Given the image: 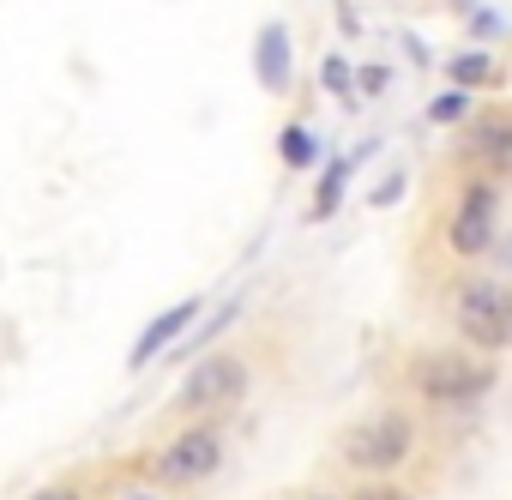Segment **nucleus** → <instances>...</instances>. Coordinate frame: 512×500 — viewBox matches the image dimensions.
<instances>
[{"instance_id":"obj_17","label":"nucleus","mask_w":512,"mask_h":500,"mask_svg":"<svg viewBox=\"0 0 512 500\" xmlns=\"http://www.w3.org/2000/svg\"><path fill=\"white\" fill-rule=\"evenodd\" d=\"M356 500H404L398 488H368V494H356Z\"/></svg>"},{"instance_id":"obj_9","label":"nucleus","mask_w":512,"mask_h":500,"mask_svg":"<svg viewBox=\"0 0 512 500\" xmlns=\"http://www.w3.org/2000/svg\"><path fill=\"white\" fill-rule=\"evenodd\" d=\"M278 151H284V163H290V169H308V163H314V133H308V127H284Z\"/></svg>"},{"instance_id":"obj_6","label":"nucleus","mask_w":512,"mask_h":500,"mask_svg":"<svg viewBox=\"0 0 512 500\" xmlns=\"http://www.w3.org/2000/svg\"><path fill=\"white\" fill-rule=\"evenodd\" d=\"M241 392H247V362H235V356H205V362L181 380L175 404H181V410H223V404H235Z\"/></svg>"},{"instance_id":"obj_19","label":"nucleus","mask_w":512,"mask_h":500,"mask_svg":"<svg viewBox=\"0 0 512 500\" xmlns=\"http://www.w3.org/2000/svg\"><path fill=\"white\" fill-rule=\"evenodd\" d=\"M320 500H332V494H320Z\"/></svg>"},{"instance_id":"obj_1","label":"nucleus","mask_w":512,"mask_h":500,"mask_svg":"<svg viewBox=\"0 0 512 500\" xmlns=\"http://www.w3.org/2000/svg\"><path fill=\"white\" fill-rule=\"evenodd\" d=\"M410 386L428 404H476L494 392V368L482 356H464V350H434V356L410 362Z\"/></svg>"},{"instance_id":"obj_12","label":"nucleus","mask_w":512,"mask_h":500,"mask_svg":"<svg viewBox=\"0 0 512 500\" xmlns=\"http://www.w3.org/2000/svg\"><path fill=\"white\" fill-rule=\"evenodd\" d=\"M476 151L506 157V151H512V127H482V133H476Z\"/></svg>"},{"instance_id":"obj_13","label":"nucleus","mask_w":512,"mask_h":500,"mask_svg":"<svg viewBox=\"0 0 512 500\" xmlns=\"http://www.w3.org/2000/svg\"><path fill=\"white\" fill-rule=\"evenodd\" d=\"M320 79H326V91H350V67H344L338 55H332L326 67H320Z\"/></svg>"},{"instance_id":"obj_15","label":"nucleus","mask_w":512,"mask_h":500,"mask_svg":"<svg viewBox=\"0 0 512 500\" xmlns=\"http://www.w3.org/2000/svg\"><path fill=\"white\" fill-rule=\"evenodd\" d=\"M458 109H464V97H440V103H434V109H428V115H434V121H452V115H458Z\"/></svg>"},{"instance_id":"obj_5","label":"nucleus","mask_w":512,"mask_h":500,"mask_svg":"<svg viewBox=\"0 0 512 500\" xmlns=\"http://www.w3.org/2000/svg\"><path fill=\"white\" fill-rule=\"evenodd\" d=\"M494 211H500V187L494 181H470L458 211H452V223H446V247L458 260H476L482 247L494 241Z\"/></svg>"},{"instance_id":"obj_4","label":"nucleus","mask_w":512,"mask_h":500,"mask_svg":"<svg viewBox=\"0 0 512 500\" xmlns=\"http://www.w3.org/2000/svg\"><path fill=\"white\" fill-rule=\"evenodd\" d=\"M217 464H223V434H217L211 422H193V428H181V434L151 458V476H157L163 488H193V482H205Z\"/></svg>"},{"instance_id":"obj_10","label":"nucleus","mask_w":512,"mask_h":500,"mask_svg":"<svg viewBox=\"0 0 512 500\" xmlns=\"http://www.w3.org/2000/svg\"><path fill=\"white\" fill-rule=\"evenodd\" d=\"M488 73H494V61H488V55H458V61H452V79H458L464 91H470V85H482Z\"/></svg>"},{"instance_id":"obj_18","label":"nucleus","mask_w":512,"mask_h":500,"mask_svg":"<svg viewBox=\"0 0 512 500\" xmlns=\"http://www.w3.org/2000/svg\"><path fill=\"white\" fill-rule=\"evenodd\" d=\"M127 500H151V494H127Z\"/></svg>"},{"instance_id":"obj_7","label":"nucleus","mask_w":512,"mask_h":500,"mask_svg":"<svg viewBox=\"0 0 512 500\" xmlns=\"http://www.w3.org/2000/svg\"><path fill=\"white\" fill-rule=\"evenodd\" d=\"M187 320H199V302H175V308H163V314L139 332V344H133V356H127V362H133V368H145L151 356H163V350L181 338V326H187Z\"/></svg>"},{"instance_id":"obj_3","label":"nucleus","mask_w":512,"mask_h":500,"mask_svg":"<svg viewBox=\"0 0 512 500\" xmlns=\"http://www.w3.org/2000/svg\"><path fill=\"white\" fill-rule=\"evenodd\" d=\"M410 446H416V422L404 410H380V416H368L344 434V464L380 476V470H398L410 458Z\"/></svg>"},{"instance_id":"obj_14","label":"nucleus","mask_w":512,"mask_h":500,"mask_svg":"<svg viewBox=\"0 0 512 500\" xmlns=\"http://www.w3.org/2000/svg\"><path fill=\"white\" fill-rule=\"evenodd\" d=\"M31 500H85V494H79V488H73V482H55V488H37V494H31Z\"/></svg>"},{"instance_id":"obj_16","label":"nucleus","mask_w":512,"mask_h":500,"mask_svg":"<svg viewBox=\"0 0 512 500\" xmlns=\"http://www.w3.org/2000/svg\"><path fill=\"white\" fill-rule=\"evenodd\" d=\"M362 91H386V73L380 67H362Z\"/></svg>"},{"instance_id":"obj_8","label":"nucleus","mask_w":512,"mask_h":500,"mask_svg":"<svg viewBox=\"0 0 512 500\" xmlns=\"http://www.w3.org/2000/svg\"><path fill=\"white\" fill-rule=\"evenodd\" d=\"M253 67H260L266 91H284V85H290V37H284V25H266V31H260Z\"/></svg>"},{"instance_id":"obj_2","label":"nucleus","mask_w":512,"mask_h":500,"mask_svg":"<svg viewBox=\"0 0 512 500\" xmlns=\"http://www.w3.org/2000/svg\"><path fill=\"white\" fill-rule=\"evenodd\" d=\"M452 326L476 350H512V284H494V278L464 284L452 302Z\"/></svg>"},{"instance_id":"obj_11","label":"nucleus","mask_w":512,"mask_h":500,"mask_svg":"<svg viewBox=\"0 0 512 500\" xmlns=\"http://www.w3.org/2000/svg\"><path fill=\"white\" fill-rule=\"evenodd\" d=\"M338 193H344V163H332V169H326V187H320V199H314V211L326 217V211L338 205Z\"/></svg>"}]
</instances>
